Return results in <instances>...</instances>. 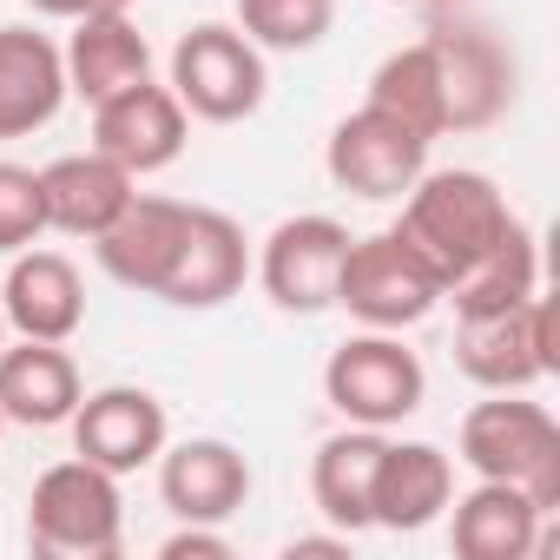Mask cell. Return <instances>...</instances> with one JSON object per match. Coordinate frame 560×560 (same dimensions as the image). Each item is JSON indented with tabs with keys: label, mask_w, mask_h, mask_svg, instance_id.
<instances>
[{
	"label": "cell",
	"mask_w": 560,
	"mask_h": 560,
	"mask_svg": "<svg viewBox=\"0 0 560 560\" xmlns=\"http://www.w3.org/2000/svg\"><path fill=\"white\" fill-rule=\"evenodd\" d=\"M383 442H389V429H357L350 422L343 435H330L317 448V462H311V501H317V514L330 527H343V534L370 527V488H376Z\"/></svg>",
	"instance_id": "603a6c76"
},
{
	"label": "cell",
	"mask_w": 560,
	"mask_h": 560,
	"mask_svg": "<svg viewBox=\"0 0 560 560\" xmlns=\"http://www.w3.org/2000/svg\"><path fill=\"white\" fill-rule=\"evenodd\" d=\"M185 139H191V113L159 80H139V86H126V93L93 106V152H106L132 178H152V172L178 165Z\"/></svg>",
	"instance_id": "8fae6325"
},
{
	"label": "cell",
	"mask_w": 560,
	"mask_h": 560,
	"mask_svg": "<svg viewBox=\"0 0 560 560\" xmlns=\"http://www.w3.org/2000/svg\"><path fill=\"white\" fill-rule=\"evenodd\" d=\"M343 250H350V231L324 211H298L284 218L250 257L257 284L277 311L291 317H317L337 304V270H343Z\"/></svg>",
	"instance_id": "ba28073f"
},
{
	"label": "cell",
	"mask_w": 560,
	"mask_h": 560,
	"mask_svg": "<svg viewBox=\"0 0 560 560\" xmlns=\"http://www.w3.org/2000/svg\"><path fill=\"white\" fill-rule=\"evenodd\" d=\"M455 363L475 389H534L560 370V317L553 298H527L494 317H455Z\"/></svg>",
	"instance_id": "52a82bcc"
},
{
	"label": "cell",
	"mask_w": 560,
	"mask_h": 560,
	"mask_svg": "<svg viewBox=\"0 0 560 560\" xmlns=\"http://www.w3.org/2000/svg\"><path fill=\"white\" fill-rule=\"evenodd\" d=\"M73 455L113 468V475H139L159 462V448L172 442V422H165V402L139 383H106L93 396H80L73 409Z\"/></svg>",
	"instance_id": "7c38bea8"
},
{
	"label": "cell",
	"mask_w": 560,
	"mask_h": 560,
	"mask_svg": "<svg viewBox=\"0 0 560 560\" xmlns=\"http://www.w3.org/2000/svg\"><path fill=\"white\" fill-rule=\"evenodd\" d=\"M185 218H191L185 198L132 191V205L93 237L100 270L113 277V284L139 291V298H159V291H165V270H172V257H178V244H185Z\"/></svg>",
	"instance_id": "5bb4252c"
},
{
	"label": "cell",
	"mask_w": 560,
	"mask_h": 560,
	"mask_svg": "<svg viewBox=\"0 0 560 560\" xmlns=\"http://www.w3.org/2000/svg\"><path fill=\"white\" fill-rule=\"evenodd\" d=\"M311 553H324V560H350V534L330 527V534H298V540H284V560H311Z\"/></svg>",
	"instance_id": "f1b7e54d"
},
{
	"label": "cell",
	"mask_w": 560,
	"mask_h": 560,
	"mask_svg": "<svg viewBox=\"0 0 560 560\" xmlns=\"http://www.w3.org/2000/svg\"><path fill=\"white\" fill-rule=\"evenodd\" d=\"M455 462L475 468V481H514L547 514L560 508V422L527 389H488L455 429Z\"/></svg>",
	"instance_id": "7a4b0ae2"
},
{
	"label": "cell",
	"mask_w": 560,
	"mask_h": 560,
	"mask_svg": "<svg viewBox=\"0 0 560 560\" xmlns=\"http://www.w3.org/2000/svg\"><path fill=\"white\" fill-rule=\"evenodd\" d=\"M47 237V198H40V172L0 159V257H14L27 244Z\"/></svg>",
	"instance_id": "4316f807"
},
{
	"label": "cell",
	"mask_w": 560,
	"mask_h": 560,
	"mask_svg": "<svg viewBox=\"0 0 560 560\" xmlns=\"http://www.w3.org/2000/svg\"><path fill=\"white\" fill-rule=\"evenodd\" d=\"M67 106V60L40 27H0V139H34Z\"/></svg>",
	"instance_id": "44dd1931"
},
{
	"label": "cell",
	"mask_w": 560,
	"mask_h": 560,
	"mask_svg": "<svg viewBox=\"0 0 560 560\" xmlns=\"http://www.w3.org/2000/svg\"><path fill=\"white\" fill-rule=\"evenodd\" d=\"M244 277H250V237L237 218L211 211V205H191L185 218V244L165 270V291L159 304L172 311H218L244 291Z\"/></svg>",
	"instance_id": "4fadbf2b"
},
{
	"label": "cell",
	"mask_w": 560,
	"mask_h": 560,
	"mask_svg": "<svg viewBox=\"0 0 560 560\" xmlns=\"http://www.w3.org/2000/svg\"><path fill=\"white\" fill-rule=\"evenodd\" d=\"M159 501L178 521H211L224 527L244 501H250V462L218 442V435H191V442H165L159 448Z\"/></svg>",
	"instance_id": "9a60e30c"
},
{
	"label": "cell",
	"mask_w": 560,
	"mask_h": 560,
	"mask_svg": "<svg viewBox=\"0 0 560 560\" xmlns=\"http://www.w3.org/2000/svg\"><path fill=\"white\" fill-rule=\"evenodd\" d=\"M27 8L47 14V21H86V14H119L132 0H27Z\"/></svg>",
	"instance_id": "f546056e"
},
{
	"label": "cell",
	"mask_w": 560,
	"mask_h": 560,
	"mask_svg": "<svg viewBox=\"0 0 560 560\" xmlns=\"http://www.w3.org/2000/svg\"><path fill=\"white\" fill-rule=\"evenodd\" d=\"M337 27V0H237V34L257 54H311Z\"/></svg>",
	"instance_id": "484cf974"
},
{
	"label": "cell",
	"mask_w": 560,
	"mask_h": 560,
	"mask_svg": "<svg viewBox=\"0 0 560 560\" xmlns=\"http://www.w3.org/2000/svg\"><path fill=\"white\" fill-rule=\"evenodd\" d=\"M455 521H448V547L462 560H534L540 553V527H547V508L514 488V481H475L468 494L448 501Z\"/></svg>",
	"instance_id": "ac0fdd59"
},
{
	"label": "cell",
	"mask_w": 560,
	"mask_h": 560,
	"mask_svg": "<svg viewBox=\"0 0 560 560\" xmlns=\"http://www.w3.org/2000/svg\"><path fill=\"white\" fill-rule=\"evenodd\" d=\"M396 8H442V0H396Z\"/></svg>",
	"instance_id": "4dcf8cb0"
},
{
	"label": "cell",
	"mask_w": 560,
	"mask_h": 560,
	"mask_svg": "<svg viewBox=\"0 0 560 560\" xmlns=\"http://www.w3.org/2000/svg\"><path fill=\"white\" fill-rule=\"evenodd\" d=\"M435 304H442V277L416 244H402L396 231L350 237L337 270V311H350L363 330H416Z\"/></svg>",
	"instance_id": "8992f818"
},
{
	"label": "cell",
	"mask_w": 560,
	"mask_h": 560,
	"mask_svg": "<svg viewBox=\"0 0 560 560\" xmlns=\"http://www.w3.org/2000/svg\"><path fill=\"white\" fill-rule=\"evenodd\" d=\"M0 435H8V416H0Z\"/></svg>",
	"instance_id": "d6a6232c"
},
{
	"label": "cell",
	"mask_w": 560,
	"mask_h": 560,
	"mask_svg": "<svg viewBox=\"0 0 560 560\" xmlns=\"http://www.w3.org/2000/svg\"><path fill=\"white\" fill-rule=\"evenodd\" d=\"M159 560H231V540H224L211 521H178V527L159 540Z\"/></svg>",
	"instance_id": "83f0119b"
},
{
	"label": "cell",
	"mask_w": 560,
	"mask_h": 560,
	"mask_svg": "<svg viewBox=\"0 0 560 560\" xmlns=\"http://www.w3.org/2000/svg\"><path fill=\"white\" fill-rule=\"evenodd\" d=\"M363 106H376V113L416 126V132L435 145V139H442V86H435V54H429V40L396 47V54L370 73V100H363Z\"/></svg>",
	"instance_id": "d4e9b609"
},
{
	"label": "cell",
	"mask_w": 560,
	"mask_h": 560,
	"mask_svg": "<svg viewBox=\"0 0 560 560\" xmlns=\"http://www.w3.org/2000/svg\"><path fill=\"white\" fill-rule=\"evenodd\" d=\"M86 383H80V363L67 357V343H40V337H21V343H0V416L21 422V429H60L73 422Z\"/></svg>",
	"instance_id": "ffe728a7"
},
{
	"label": "cell",
	"mask_w": 560,
	"mask_h": 560,
	"mask_svg": "<svg viewBox=\"0 0 560 560\" xmlns=\"http://www.w3.org/2000/svg\"><path fill=\"white\" fill-rule=\"evenodd\" d=\"M324 402L357 429H396L429 402V370L402 350V330H357L324 363Z\"/></svg>",
	"instance_id": "277c9868"
},
{
	"label": "cell",
	"mask_w": 560,
	"mask_h": 560,
	"mask_svg": "<svg viewBox=\"0 0 560 560\" xmlns=\"http://www.w3.org/2000/svg\"><path fill=\"white\" fill-rule=\"evenodd\" d=\"M448 501H455V455H442L435 442H383L376 488H370V527L422 534L429 521L448 514Z\"/></svg>",
	"instance_id": "e0dca14e"
},
{
	"label": "cell",
	"mask_w": 560,
	"mask_h": 560,
	"mask_svg": "<svg viewBox=\"0 0 560 560\" xmlns=\"http://www.w3.org/2000/svg\"><path fill=\"white\" fill-rule=\"evenodd\" d=\"M514 224H521V218H514L508 191H501L488 172L448 165V172H422V178L402 191V218H396L389 231L429 257V270L442 277V291H448L455 277L475 270Z\"/></svg>",
	"instance_id": "6da1fadb"
},
{
	"label": "cell",
	"mask_w": 560,
	"mask_h": 560,
	"mask_svg": "<svg viewBox=\"0 0 560 560\" xmlns=\"http://www.w3.org/2000/svg\"><path fill=\"white\" fill-rule=\"evenodd\" d=\"M0 317L14 337H40V343H67L86 324V284L73 257L60 250H14L8 277H0Z\"/></svg>",
	"instance_id": "2e32d148"
},
{
	"label": "cell",
	"mask_w": 560,
	"mask_h": 560,
	"mask_svg": "<svg viewBox=\"0 0 560 560\" xmlns=\"http://www.w3.org/2000/svg\"><path fill=\"white\" fill-rule=\"evenodd\" d=\"M27 547L40 560H119L126 547V494L119 475L67 455L27 494Z\"/></svg>",
	"instance_id": "3957f363"
},
{
	"label": "cell",
	"mask_w": 560,
	"mask_h": 560,
	"mask_svg": "<svg viewBox=\"0 0 560 560\" xmlns=\"http://www.w3.org/2000/svg\"><path fill=\"white\" fill-rule=\"evenodd\" d=\"M540 291V244L527 224H514L475 270H462L455 284L442 291L455 304V317H494V311H514Z\"/></svg>",
	"instance_id": "cb8c5ba5"
},
{
	"label": "cell",
	"mask_w": 560,
	"mask_h": 560,
	"mask_svg": "<svg viewBox=\"0 0 560 560\" xmlns=\"http://www.w3.org/2000/svg\"><path fill=\"white\" fill-rule=\"evenodd\" d=\"M429 54H435V86H442V132H488L514 106V80H521L514 54L488 27L475 21L435 27Z\"/></svg>",
	"instance_id": "30bf717a"
},
{
	"label": "cell",
	"mask_w": 560,
	"mask_h": 560,
	"mask_svg": "<svg viewBox=\"0 0 560 560\" xmlns=\"http://www.w3.org/2000/svg\"><path fill=\"white\" fill-rule=\"evenodd\" d=\"M178 106L205 126H237L264 106L270 93V73H264V54L231 27V21H198L178 34L172 47V80Z\"/></svg>",
	"instance_id": "5b68a950"
},
{
	"label": "cell",
	"mask_w": 560,
	"mask_h": 560,
	"mask_svg": "<svg viewBox=\"0 0 560 560\" xmlns=\"http://www.w3.org/2000/svg\"><path fill=\"white\" fill-rule=\"evenodd\" d=\"M67 27H73L67 47H60V60H67V93H80L86 106H100V100H113V93H126V86H139V80H152V47H145L132 8H119V14H86V21H67Z\"/></svg>",
	"instance_id": "7402d4cb"
},
{
	"label": "cell",
	"mask_w": 560,
	"mask_h": 560,
	"mask_svg": "<svg viewBox=\"0 0 560 560\" xmlns=\"http://www.w3.org/2000/svg\"><path fill=\"white\" fill-rule=\"evenodd\" d=\"M0 343H8V317H0Z\"/></svg>",
	"instance_id": "1f68e13d"
},
{
	"label": "cell",
	"mask_w": 560,
	"mask_h": 560,
	"mask_svg": "<svg viewBox=\"0 0 560 560\" xmlns=\"http://www.w3.org/2000/svg\"><path fill=\"white\" fill-rule=\"evenodd\" d=\"M324 172H330L337 191L389 205V198H402L429 172V139L416 126L376 113V106H357L350 119H337V132L324 145Z\"/></svg>",
	"instance_id": "9c48e42d"
},
{
	"label": "cell",
	"mask_w": 560,
	"mask_h": 560,
	"mask_svg": "<svg viewBox=\"0 0 560 560\" xmlns=\"http://www.w3.org/2000/svg\"><path fill=\"white\" fill-rule=\"evenodd\" d=\"M132 191H139V178L126 172V165H113L106 152H67V159H54V165H40V198H47V231H60V237H100L126 205H132Z\"/></svg>",
	"instance_id": "d6986e66"
}]
</instances>
